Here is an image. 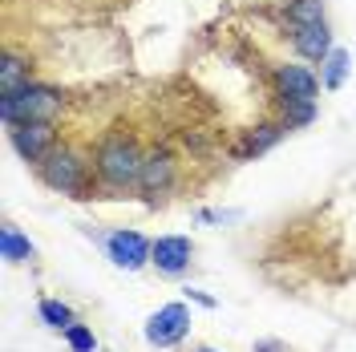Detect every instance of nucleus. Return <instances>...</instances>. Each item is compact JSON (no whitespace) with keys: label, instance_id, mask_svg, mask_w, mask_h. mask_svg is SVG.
Returning a JSON list of instances; mask_svg holds the SVG:
<instances>
[{"label":"nucleus","instance_id":"f257e3e1","mask_svg":"<svg viewBox=\"0 0 356 352\" xmlns=\"http://www.w3.org/2000/svg\"><path fill=\"white\" fill-rule=\"evenodd\" d=\"M61 113V97L44 86H24L8 97H0V118L4 126H24V122H53Z\"/></svg>","mask_w":356,"mask_h":352},{"label":"nucleus","instance_id":"f03ea898","mask_svg":"<svg viewBox=\"0 0 356 352\" xmlns=\"http://www.w3.org/2000/svg\"><path fill=\"white\" fill-rule=\"evenodd\" d=\"M142 162L146 158L138 154V146L130 138H106L102 150H97V175L106 178L110 186H138Z\"/></svg>","mask_w":356,"mask_h":352},{"label":"nucleus","instance_id":"7ed1b4c3","mask_svg":"<svg viewBox=\"0 0 356 352\" xmlns=\"http://www.w3.org/2000/svg\"><path fill=\"white\" fill-rule=\"evenodd\" d=\"M86 162L77 150H53V154L41 162V178L53 186V191H61V195H81L86 191Z\"/></svg>","mask_w":356,"mask_h":352},{"label":"nucleus","instance_id":"20e7f679","mask_svg":"<svg viewBox=\"0 0 356 352\" xmlns=\"http://www.w3.org/2000/svg\"><path fill=\"white\" fill-rule=\"evenodd\" d=\"M13 130V146L24 162H37L41 166L44 158L57 150V130L53 122H24V126H8Z\"/></svg>","mask_w":356,"mask_h":352},{"label":"nucleus","instance_id":"39448f33","mask_svg":"<svg viewBox=\"0 0 356 352\" xmlns=\"http://www.w3.org/2000/svg\"><path fill=\"white\" fill-rule=\"evenodd\" d=\"M186 332H191V312H186V304H166V308H158L154 316H150L146 340L158 344V349H170V344H178Z\"/></svg>","mask_w":356,"mask_h":352},{"label":"nucleus","instance_id":"423d86ee","mask_svg":"<svg viewBox=\"0 0 356 352\" xmlns=\"http://www.w3.org/2000/svg\"><path fill=\"white\" fill-rule=\"evenodd\" d=\"M106 251H110V259L118 267L138 271V267L154 255V243H146L138 231H113V235H106Z\"/></svg>","mask_w":356,"mask_h":352},{"label":"nucleus","instance_id":"0eeeda50","mask_svg":"<svg viewBox=\"0 0 356 352\" xmlns=\"http://www.w3.org/2000/svg\"><path fill=\"white\" fill-rule=\"evenodd\" d=\"M150 264H154L158 271H166V275L186 271V264H191V239H186V235H162V239H154Z\"/></svg>","mask_w":356,"mask_h":352},{"label":"nucleus","instance_id":"6e6552de","mask_svg":"<svg viewBox=\"0 0 356 352\" xmlns=\"http://www.w3.org/2000/svg\"><path fill=\"white\" fill-rule=\"evenodd\" d=\"M275 86H280V97H284V102H291V97H300V102H316L320 81H316L304 65H280L275 69Z\"/></svg>","mask_w":356,"mask_h":352},{"label":"nucleus","instance_id":"1a4fd4ad","mask_svg":"<svg viewBox=\"0 0 356 352\" xmlns=\"http://www.w3.org/2000/svg\"><path fill=\"white\" fill-rule=\"evenodd\" d=\"M175 182V158L166 154V150H158L142 162V175H138V186L146 191V195H162L166 186Z\"/></svg>","mask_w":356,"mask_h":352},{"label":"nucleus","instance_id":"9d476101","mask_svg":"<svg viewBox=\"0 0 356 352\" xmlns=\"http://www.w3.org/2000/svg\"><path fill=\"white\" fill-rule=\"evenodd\" d=\"M291 45H296L300 57H308V61H324V57L332 53V33H328V24L320 21V24H308V29H296Z\"/></svg>","mask_w":356,"mask_h":352},{"label":"nucleus","instance_id":"9b49d317","mask_svg":"<svg viewBox=\"0 0 356 352\" xmlns=\"http://www.w3.org/2000/svg\"><path fill=\"white\" fill-rule=\"evenodd\" d=\"M348 61H353V57H348V49H332V53L320 61V65H324L320 86H324V89H340V86H344V77H348Z\"/></svg>","mask_w":356,"mask_h":352},{"label":"nucleus","instance_id":"f8f14e48","mask_svg":"<svg viewBox=\"0 0 356 352\" xmlns=\"http://www.w3.org/2000/svg\"><path fill=\"white\" fill-rule=\"evenodd\" d=\"M24 86H29V65L21 57H4V65H0V97H8V93H17Z\"/></svg>","mask_w":356,"mask_h":352},{"label":"nucleus","instance_id":"ddd939ff","mask_svg":"<svg viewBox=\"0 0 356 352\" xmlns=\"http://www.w3.org/2000/svg\"><path fill=\"white\" fill-rule=\"evenodd\" d=\"M0 251H4V259H13V264L33 259V243L24 239L17 227H4V231H0Z\"/></svg>","mask_w":356,"mask_h":352},{"label":"nucleus","instance_id":"4468645a","mask_svg":"<svg viewBox=\"0 0 356 352\" xmlns=\"http://www.w3.org/2000/svg\"><path fill=\"white\" fill-rule=\"evenodd\" d=\"M288 21L296 29H308V24L324 21V0H291L288 4Z\"/></svg>","mask_w":356,"mask_h":352},{"label":"nucleus","instance_id":"2eb2a0df","mask_svg":"<svg viewBox=\"0 0 356 352\" xmlns=\"http://www.w3.org/2000/svg\"><path fill=\"white\" fill-rule=\"evenodd\" d=\"M37 316H41L49 328H61V332L73 324V312H69L61 300H41V304H37Z\"/></svg>","mask_w":356,"mask_h":352},{"label":"nucleus","instance_id":"dca6fc26","mask_svg":"<svg viewBox=\"0 0 356 352\" xmlns=\"http://www.w3.org/2000/svg\"><path fill=\"white\" fill-rule=\"evenodd\" d=\"M288 130V126H259V130L251 134V138H247V146L243 150H239V154H264L267 146H275V142H280V134Z\"/></svg>","mask_w":356,"mask_h":352},{"label":"nucleus","instance_id":"f3484780","mask_svg":"<svg viewBox=\"0 0 356 352\" xmlns=\"http://www.w3.org/2000/svg\"><path fill=\"white\" fill-rule=\"evenodd\" d=\"M284 102V97H280ZM312 118H316V102H300V97H291V102H284V122L291 126H308Z\"/></svg>","mask_w":356,"mask_h":352},{"label":"nucleus","instance_id":"a211bd4d","mask_svg":"<svg viewBox=\"0 0 356 352\" xmlns=\"http://www.w3.org/2000/svg\"><path fill=\"white\" fill-rule=\"evenodd\" d=\"M65 344H69L73 352H93V349H97V340H93V332H89L86 324H77V320H73V324L65 328Z\"/></svg>","mask_w":356,"mask_h":352},{"label":"nucleus","instance_id":"6ab92c4d","mask_svg":"<svg viewBox=\"0 0 356 352\" xmlns=\"http://www.w3.org/2000/svg\"><path fill=\"white\" fill-rule=\"evenodd\" d=\"M191 300H195V304H202V308H215V300H211V296H202V291H191Z\"/></svg>","mask_w":356,"mask_h":352},{"label":"nucleus","instance_id":"aec40b11","mask_svg":"<svg viewBox=\"0 0 356 352\" xmlns=\"http://www.w3.org/2000/svg\"><path fill=\"white\" fill-rule=\"evenodd\" d=\"M195 352H215V349H195Z\"/></svg>","mask_w":356,"mask_h":352}]
</instances>
